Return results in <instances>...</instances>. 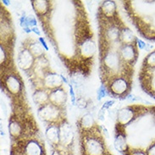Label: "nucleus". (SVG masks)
<instances>
[{
  "label": "nucleus",
  "mask_w": 155,
  "mask_h": 155,
  "mask_svg": "<svg viewBox=\"0 0 155 155\" xmlns=\"http://www.w3.org/2000/svg\"><path fill=\"white\" fill-rule=\"evenodd\" d=\"M23 29H24V31H25L26 33H30L31 31H32V30L30 29L29 26H27V27H25V28H23Z\"/></svg>",
  "instance_id": "obj_32"
},
{
  "label": "nucleus",
  "mask_w": 155,
  "mask_h": 155,
  "mask_svg": "<svg viewBox=\"0 0 155 155\" xmlns=\"http://www.w3.org/2000/svg\"><path fill=\"white\" fill-rule=\"evenodd\" d=\"M30 52L35 57H41L43 54V51L38 42H34L30 46Z\"/></svg>",
  "instance_id": "obj_22"
},
{
  "label": "nucleus",
  "mask_w": 155,
  "mask_h": 155,
  "mask_svg": "<svg viewBox=\"0 0 155 155\" xmlns=\"http://www.w3.org/2000/svg\"><path fill=\"white\" fill-rule=\"evenodd\" d=\"M34 5L36 6V11L38 13H42V14L46 11L47 2H43V1L34 2Z\"/></svg>",
  "instance_id": "obj_23"
},
{
  "label": "nucleus",
  "mask_w": 155,
  "mask_h": 155,
  "mask_svg": "<svg viewBox=\"0 0 155 155\" xmlns=\"http://www.w3.org/2000/svg\"><path fill=\"white\" fill-rule=\"evenodd\" d=\"M70 87H71L70 92H71V95L72 103H73V104H75V100H76V98H75V94H74V92H73V89H72L71 86H70Z\"/></svg>",
  "instance_id": "obj_29"
},
{
  "label": "nucleus",
  "mask_w": 155,
  "mask_h": 155,
  "mask_svg": "<svg viewBox=\"0 0 155 155\" xmlns=\"http://www.w3.org/2000/svg\"><path fill=\"white\" fill-rule=\"evenodd\" d=\"M120 38H121L123 42L125 43V45L133 44V43H136L137 41V38L135 37V35L131 31V30L127 28V27H125V28H123L121 30Z\"/></svg>",
  "instance_id": "obj_15"
},
{
  "label": "nucleus",
  "mask_w": 155,
  "mask_h": 155,
  "mask_svg": "<svg viewBox=\"0 0 155 155\" xmlns=\"http://www.w3.org/2000/svg\"><path fill=\"white\" fill-rule=\"evenodd\" d=\"M42 147L35 141H30L25 146L26 155H42Z\"/></svg>",
  "instance_id": "obj_16"
},
{
  "label": "nucleus",
  "mask_w": 155,
  "mask_h": 155,
  "mask_svg": "<svg viewBox=\"0 0 155 155\" xmlns=\"http://www.w3.org/2000/svg\"><path fill=\"white\" fill-rule=\"evenodd\" d=\"M59 112L56 106L53 104H46L39 110L38 115L43 120L53 121L59 117Z\"/></svg>",
  "instance_id": "obj_6"
},
{
  "label": "nucleus",
  "mask_w": 155,
  "mask_h": 155,
  "mask_svg": "<svg viewBox=\"0 0 155 155\" xmlns=\"http://www.w3.org/2000/svg\"><path fill=\"white\" fill-rule=\"evenodd\" d=\"M94 119L90 114H85L81 120V126L83 130H90L94 126Z\"/></svg>",
  "instance_id": "obj_18"
},
{
  "label": "nucleus",
  "mask_w": 155,
  "mask_h": 155,
  "mask_svg": "<svg viewBox=\"0 0 155 155\" xmlns=\"http://www.w3.org/2000/svg\"><path fill=\"white\" fill-rule=\"evenodd\" d=\"M59 129V141L60 143L69 145L73 139V131L69 124L61 125Z\"/></svg>",
  "instance_id": "obj_9"
},
{
  "label": "nucleus",
  "mask_w": 155,
  "mask_h": 155,
  "mask_svg": "<svg viewBox=\"0 0 155 155\" xmlns=\"http://www.w3.org/2000/svg\"><path fill=\"white\" fill-rule=\"evenodd\" d=\"M26 24L28 26L35 27V25H37V21H36L35 17L32 16V15H29L28 17H26Z\"/></svg>",
  "instance_id": "obj_25"
},
{
  "label": "nucleus",
  "mask_w": 155,
  "mask_h": 155,
  "mask_svg": "<svg viewBox=\"0 0 155 155\" xmlns=\"http://www.w3.org/2000/svg\"><path fill=\"white\" fill-rule=\"evenodd\" d=\"M32 31H33V32H35V33H37L38 35V36H39V35H40V31H38V27H36V26H35V27H32Z\"/></svg>",
  "instance_id": "obj_31"
},
{
  "label": "nucleus",
  "mask_w": 155,
  "mask_h": 155,
  "mask_svg": "<svg viewBox=\"0 0 155 155\" xmlns=\"http://www.w3.org/2000/svg\"><path fill=\"white\" fill-rule=\"evenodd\" d=\"M114 104V100H109L107 101V102H105L104 105H103V107H102V109H109L112 105Z\"/></svg>",
  "instance_id": "obj_26"
},
{
  "label": "nucleus",
  "mask_w": 155,
  "mask_h": 155,
  "mask_svg": "<svg viewBox=\"0 0 155 155\" xmlns=\"http://www.w3.org/2000/svg\"><path fill=\"white\" fill-rule=\"evenodd\" d=\"M18 63L23 70H28L33 64V55L27 49L22 50L18 57Z\"/></svg>",
  "instance_id": "obj_8"
},
{
  "label": "nucleus",
  "mask_w": 155,
  "mask_h": 155,
  "mask_svg": "<svg viewBox=\"0 0 155 155\" xmlns=\"http://www.w3.org/2000/svg\"><path fill=\"white\" fill-rule=\"evenodd\" d=\"M140 81L144 92L155 99V50L149 53L143 60Z\"/></svg>",
  "instance_id": "obj_2"
},
{
  "label": "nucleus",
  "mask_w": 155,
  "mask_h": 155,
  "mask_svg": "<svg viewBox=\"0 0 155 155\" xmlns=\"http://www.w3.org/2000/svg\"><path fill=\"white\" fill-rule=\"evenodd\" d=\"M137 41L133 44L124 45L120 50V55L125 63L129 64L130 67L133 66L138 57V50H137Z\"/></svg>",
  "instance_id": "obj_5"
},
{
  "label": "nucleus",
  "mask_w": 155,
  "mask_h": 155,
  "mask_svg": "<svg viewBox=\"0 0 155 155\" xmlns=\"http://www.w3.org/2000/svg\"><path fill=\"white\" fill-rule=\"evenodd\" d=\"M103 10H104V14L107 16H111L115 11V4L114 2L111 1H108V2H104L103 4Z\"/></svg>",
  "instance_id": "obj_20"
},
{
  "label": "nucleus",
  "mask_w": 155,
  "mask_h": 155,
  "mask_svg": "<svg viewBox=\"0 0 155 155\" xmlns=\"http://www.w3.org/2000/svg\"><path fill=\"white\" fill-rule=\"evenodd\" d=\"M135 22L143 38L155 41V1L137 2Z\"/></svg>",
  "instance_id": "obj_1"
},
{
  "label": "nucleus",
  "mask_w": 155,
  "mask_h": 155,
  "mask_svg": "<svg viewBox=\"0 0 155 155\" xmlns=\"http://www.w3.org/2000/svg\"><path fill=\"white\" fill-rule=\"evenodd\" d=\"M33 100L38 104H43L48 100V94L42 90L37 91L33 94Z\"/></svg>",
  "instance_id": "obj_19"
},
{
  "label": "nucleus",
  "mask_w": 155,
  "mask_h": 155,
  "mask_svg": "<svg viewBox=\"0 0 155 155\" xmlns=\"http://www.w3.org/2000/svg\"><path fill=\"white\" fill-rule=\"evenodd\" d=\"M48 97H49L51 104L56 106V107H59L61 105H64L65 101H66L65 92L62 89H56L54 91H52Z\"/></svg>",
  "instance_id": "obj_10"
},
{
  "label": "nucleus",
  "mask_w": 155,
  "mask_h": 155,
  "mask_svg": "<svg viewBox=\"0 0 155 155\" xmlns=\"http://www.w3.org/2000/svg\"><path fill=\"white\" fill-rule=\"evenodd\" d=\"M114 147L116 148V150L120 153H123V152L126 153L128 150L126 134L122 133L120 130L116 132V136H115V139H114Z\"/></svg>",
  "instance_id": "obj_12"
},
{
  "label": "nucleus",
  "mask_w": 155,
  "mask_h": 155,
  "mask_svg": "<svg viewBox=\"0 0 155 155\" xmlns=\"http://www.w3.org/2000/svg\"><path fill=\"white\" fill-rule=\"evenodd\" d=\"M119 62H120L119 55L115 52L110 51L105 54L104 63L105 66L109 68V70L116 71L119 68Z\"/></svg>",
  "instance_id": "obj_11"
},
{
  "label": "nucleus",
  "mask_w": 155,
  "mask_h": 155,
  "mask_svg": "<svg viewBox=\"0 0 155 155\" xmlns=\"http://www.w3.org/2000/svg\"><path fill=\"white\" fill-rule=\"evenodd\" d=\"M129 82L126 78L120 77L114 80L113 82L110 85V92H112L115 95H122L129 89Z\"/></svg>",
  "instance_id": "obj_7"
},
{
  "label": "nucleus",
  "mask_w": 155,
  "mask_h": 155,
  "mask_svg": "<svg viewBox=\"0 0 155 155\" xmlns=\"http://www.w3.org/2000/svg\"><path fill=\"white\" fill-rule=\"evenodd\" d=\"M104 114H105V111L104 110V109H101L99 110V112L97 114V117L99 119V120L101 121H103V120H104Z\"/></svg>",
  "instance_id": "obj_27"
},
{
  "label": "nucleus",
  "mask_w": 155,
  "mask_h": 155,
  "mask_svg": "<svg viewBox=\"0 0 155 155\" xmlns=\"http://www.w3.org/2000/svg\"><path fill=\"white\" fill-rule=\"evenodd\" d=\"M106 96V90L105 87L102 85L100 87L97 89V100H101L103 97Z\"/></svg>",
  "instance_id": "obj_24"
},
{
  "label": "nucleus",
  "mask_w": 155,
  "mask_h": 155,
  "mask_svg": "<svg viewBox=\"0 0 155 155\" xmlns=\"http://www.w3.org/2000/svg\"><path fill=\"white\" fill-rule=\"evenodd\" d=\"M142 105H132L121 109L117 114L118 123L121 126H127L138 117Z\"/></svg>",
  "instance_id": "obj_3"
},
{
  "label": "nucleus",
  "mask_w": 155,
  "mask_h": 155,
  "mask_svg": "<svg viewBox=\"0 0 155 155\" xmlns=\"http://www.w3.org/2000/svg\"><path fill=\"white\" fill-rule=\"evenodd\" d=\"M83 152L85 155H104V147L99 139L90 137L86 139L84 142Z\"/></svg>",
  "instance_id": "obj_4"
},
{
  "label": "nucleus",
  "mask_w": 155,
  "mask_h": 155,
  "mask_svg": "<svg viewBox=\"0 0 155 155\" xmlns=\"http://www.w3.org/2000/svg\"><path fill=\"white\" fill-rule=\"evenodd\" d=\"M8 128H9L10 134L12 135L13 137H18L19 135L21 134V129H22L21 125L16 120H12L10 122Z\"/></svg>",
  "instance_id": "obj_21"
},
{
  "label": "nucleus",
  "mask_w": 155,
  "mask_h": 155,
  "mask_svg": "<svg viewBox=\"0 0 155 155\" xmlns=\"http://www.w3.org/2000/svg\"><path fill=\"white\" fill-rule=\"evenodd\" d=\"M6 85L8 91L14 94L18 93L21 90V84L15 76H8V78L6 81Z\"/></svg>",
  "instance_id": "obj_17"
},
{
  "label": "nucleus",
  "mask_w": 155,
  "mask_h": 155,
  "mask_svg": "<svg viewBox=\"0 0 155 155\" xmlns=\"http://www.w3.org/2000/svg\"><path fill=\"white\" fill-rule=\"evenodd\" d=\"M47 138L53 144H57L59 142V129L57 126L51 125L46 130Z\"/></svg>",
  "instance_id": "obj_14"
},
{
  "label": "nucleus",
  "mask_w": 155,
  "mask_h": 155,
  "mask_svg": "<svg viewBox=\"0 0 155 155\" xmlns=\"http://www.w3.org/2000/svg\"><path fill=\"white\" fill-rule=\"evenodd\" d=\"M137 46H138V48L140 49H143V48L146 47V43H144L142 40L137 39Z\"/></svg>",
  "instance_id": "obj_28"
},
{
  "label": "nucleus",
  "mask_w": 155,
  "mask_h": 155,
  "mask_svg": "<svg viewBox=\"0 0 155 155\" xmlns=\"http://www.w3.org/2000/svg\"><path fill=\"white\" fill-rule=\"evenodd\" d=\"M39 41H40V42H42V46H43V47H44V48H45L46 50H48V47L47 46L46 42H45V41H44V40H43V39H42V38H39Z\"/></svg>",
  "instance_id": "obj_30"
},
{
  "label": "nucleus",
  "mask_w": 155,
  "mask_h": 155,
  "mask_svg": "<svg viewBox=\"0 0 155 155\" xmlns=\"http://www.w3.org/2000/svg\"><path fill=\"white\" fill-rule=\"evenodd\" d=\"M44 82L48 87L54 88L59 87L62 83V78L57 74L54 73H50L45 77Z\"/></svg>",
  "instance_id": "obj_13"
}]
</instances>
